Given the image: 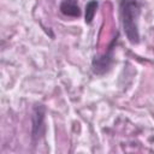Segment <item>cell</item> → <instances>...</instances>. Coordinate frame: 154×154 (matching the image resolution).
<instances>
[{"label":"cell","mask_w":154,"mask_h":154,"mask_svg":"<svg viewBox=\"0 0 154 154\" xmlns=\"http://www.w3.org/2000/svg\"><path fill=\"white\" fill-rule=\"evenodd\" d=\"M112 63V46L109 47V51L108 53L101 55V57H97L93 60V69H94V72L96 73H103L111 65Z\"/></svg>","instance_id":"obj_2"},{"label":"cell","mask_w":154,"mask_h":154,"mask_svg":"<svg viewBox=\"0 0 154 154\" xmlns=\"http://www.w3.org/2000/svg\"><path fill=\"white\" fill-rule=\"evenodd\" d=\"M60 12L67 17H79L81 8L77 4V0H63L60 2Z\"/></svg>","instance_id":"obj_4"},{"label":"cell","mask_w":154,"mask_h":154,"mask_svg":"<svg viewBox=\"0 0 154 154\" xmlns=\"http://www.w3.org/2000/svg\"><path fill=\"white\" fill-rule=\"evenodd\" d=\"M141 13L140 0H122L120 16L124 32L131 43H138V17Z\"/></svg>","instance_id":"obj_1"},{"label":"cell","mask_w":154,"mask_h":154,"mask_svg":"<svg viewBox=\"0 0 154 154\" xmlns=\"http://www.w3.org/2000/svg\"><path fill=\"white\" fill-rule=\"evenodd\" d=\"M45 116V109L42 106H36L34 109L32 114V136L34 137H40L42 134V128H43V117Z\"/></svg>","instance_id":"obj_3"},{"label":"cell","mask_w":154,"mask_h":154,"mask_svg":"<svg viewBox=\"0 0 154 154\" xmlns=\"http://www.w3.org/2000/svg\"><path fill=\"white\" fill-rule=\"evenodd\" d=\"M97 1L96 0H90L87 5H85V23L87 24H90L94 19V16L96 13V10H97Z\"/></svg>","instance_id":"obj_5"}]
</instances>
